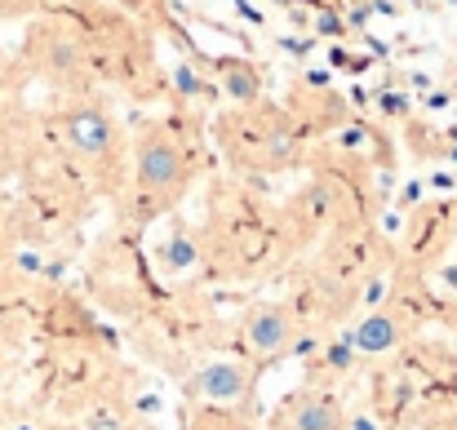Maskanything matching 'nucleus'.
<instances>
[{
  "label": "nucleus",
  "mask_w": 457,
  "mask_h": 430,
  "mask_svg": "<svg viewBox=\"0 0 457 430\" xmlns=\"http://www.w3.org/2000/svg\"><path fill=\"white\" fill-rule=\"evenodd\" d=\"M129 160H134V169L125 173L129 209H138L143 218L173 209L187 195L191 178H195L191 143L169 120H143L129 138Z\"/></svg>",
  "instance_id": "nucleus-3"
},
{
  "label": "nucleus",
  "mask_w": 457,
  "mask_h": 430,
  "mask_svg": "<svg viewBox=\"0 0 457 430\" xmlns=\"http://www.w3.org/2000/svg\"><path fill=\"white\" fill-rule=\"evenodd\" d=\"M218 146L245 173H280L298 160V125L271 103H249L218 120Z\"/></svg>",
  "instance_id": "nucleus-4"
},
{
  "label": "nucleus",
  "mask_w": 457,
  "mask_h": 430,
  "mask_svg": "<svg viewBox=\"0 0 457 430\" xmlns=\"http://www.w3.org/2000/svg\"><path fill=\"white\" fill-rule=\"evenodd\" d=\"M249 386H253V377L236 360H213L187 382V391L209 404H240V400H249Z\"/></svg>",
  "instance_id": "nucleus-5"
},
{
  "label": "nucleus",
  "mask_w": 457,
  "mask_h": 430,
  "mask_svg": "<svg viewBox=\"0 0 457 430\" xmlns=\"http://www.w3.org/2000/svg\"><path fill=\"white\" fill-rule=\"evenodd\" d=\"M85 0H71L67 9L36 13L22 36V62L31 76H40L54 94H76V89H98V67H94V40L85 22Z\"/></svg>",
  "instance_id": "nucleus-2"
},
{
  "label": "nucleus",
  "mask_w": 457,
  "mask_h": 430,
  "mask_svg": "<svg viewBox=\"0 0 457 430\" xmlns=\"http://www.w3.org/2000/svg\"><path fill=\"white\" fill-rule=\"evenodd\" d=\"M71 0H0V18H36L49 9H67Z\"/></svg>",
  "instance_id": "nucleus-11"
},
{
  "label": "nucleus",
  "mask_w": 457,
  "mask_h": 430,
  "mask_svg": "<svg viewBox=\"0 0 457 430\" xmlns=\"http://www.w3.org/2000/svg\"><path fill=\"white\" fill-rule=\"evenodd\" d=\"M4 146H9V138H4V125H0V155H4Z\"/></svg>",
  "instance_id": "nucleus-13"
},
{
  "label": "nucleus",
  "mask_w": 457,
  "mask_h": 430,
  "mask_svg": "<svg viewBox=\"0 0 457 430\" xmlns=\"http://www.w3.org/2000/svg\"><path fill=\"white\" fill-rule=\"evenodd\" d=\"M85 430H125V422H120L116 413H94V418H89V426H85Z\"/></svg>",
  "instance_id": "nucleus-12"
},
{
  "label": "nucleus",
  "mask_w": 457,
  "mask_h": 430,
  "mask_svg": "<svg viewBox=\"0 0 457 430\" xmlns=\"http://www.w3.org/2000/svg\"><path fill=\"white\" fill-rule=\"evenodd\" d=\"M54 129L67 146V155L103 186L116 191L125 186L129 173V134L120 129L116 112L98 89H76V94H54Z\"/></svg>",
  "instance_id": "nucleus-1"
},
{
  "label": "nucleus",
  "mask_w": 457,
  "mask_h": 430,
  "mask_svg": "<svg viewBox=\"0 0 457 430\" xmlns=\"http://www.w3.org/2000/svg\"><path fill=\"white\" fill-rule=\"evenodd\" d=\"M453 240H457V218H453Z\"/></svg>",
  "instance_id": "nucleus-14"
},
{
  "label": "nucleus",
  "mask_w": 457,
  "mask_h": 430,
  "mask_svg": "<svg viewBox=\"0 0 457 430\" xmlns=\"http://www.w3.org/2000/svg\"><path fill=\"white\" fill-rule=\"evenodd\" d=\"M116 9H120V13H129L134 22H143V27H160V31H173V36L182 40V31L173 27L169 0H116Z\"/></svg>",
  "instance_id": "nucleus-10"
},
{
  "label": "nucleus",
  "mask_w": 457,
  "mask_h": 430,
  "mask_svg": "<svg viewBox=\"0 0 457 430\" xmlns=\"http://www.w3.org/2000/svg\"><path fill=\"white\" fill-rule=\"evenodd\" d=\"M209 67L218 71V76H213V85H218L236 107L262 103V71H258L249 58H213Z\"/></svg>",
  "instance_id": "nucleus-6"
},
{
  "label": "nucleus",
  "mask_w": 457,
  "mask_h": 430,
  "mask_svg": "<svg viewBox=\"0 0 457 430\" xmlns=\"http://www.w3.org/2000/svg\"><path fill=\"white\" fill-rule=\"evenodd\" d=\"M245 337H249V346L258 351V355H280L285 346H289V337H294V324H289V315L280 310V306H253L249 310V319H245Z\"/></svg>",
  "instance_id": "nucleus-7"
},
{
  "label": "nucleus",
  "mask_w": 457,
  "mask_h": 430,
  "mask_svg": "<svg viewBox=\"0 0 457 430\" xmlns=\"http://www.w3.org/2000/svg\"><path fill=\"white\" fill-rule=\"evenodd\" d=\"M395 342H400V324H395V315H386V310L364 315V319L355 324V333H351V346H355L360 355H382V351H391Z\"/></svg>",
  "instance_id": "nucleus-8"
},
{
  "label": "nucleus",
  "mask_w": 457,
  "mask_h": 430,
  "mask_svg": "<svg viewBox=\"0 0 457 430\" xmlns=\"http://www.w3.org/2000/svg\"><path fill=\"white\" fill-rule=\"evenodd\" d=\"M342 409L333 404V400H303L298 409H294V430H342Z\"/></svg>",
  "instance_id": "nucleus-9"
}]
</instances>
